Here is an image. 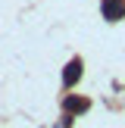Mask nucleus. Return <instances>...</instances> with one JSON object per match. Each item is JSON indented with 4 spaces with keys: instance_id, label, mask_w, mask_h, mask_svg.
<instances>
[{
    "instance_id": "nucleus-1",
    "label": "nucleus",
    "mask_w": 125,
    "mask_h": 128,
    "mask_svg": "<svg viewBox=\"0 0 125 128\" xmlns=\"http://www.w3.org/2000/svg\"><path fill=\"white\" fill-rule=\"evenodd\" d=\"M103 19L106 22H119V19L125 16V0H103Z\"/></svg>"
},
{
    "instance_id": "nucleus-2",
    "label": "nucleus",
    "mask_w": 125,
    "mask_h": 128,
    "mask_svg": "<svg viewBox=\"0 0 125 128\" xmlns=\"http://www.w3.org/2000/svg\"><path fill=\"white\" fill-rule=\"evenodd\" d=\"M78 78H81V60H72V62L66 66V72H62V84H66V88H72Z\"/></svg>"
},
{
    "instance_id": "nucleus-3",
    "label": "nucleus",
    "mask_w": 125,
    "mask_h": 128,
    "mask_svg": "<svg viewBox=\"0 0 125 128\" xmlns=\"http://www.w3.org/2000/svg\"><path fill=\"white\" fill-rule=\"evenodd\" d=\"M62 110H66V116H72V112H81V110H88V100H81V97H66Z\"/></svg>"
}]
</instances>
